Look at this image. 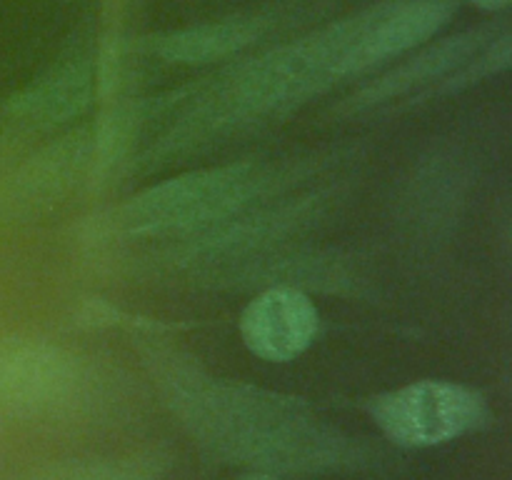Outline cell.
Returning <instances> with one entry per match:
<instances>
[{"mask_svg":"<svg viewBox=\"0 0 512 480\" xmlns=\"http://www.w3.org/2000/svg\"><path fill=\"white\" fill-rule=\"evenodd\" d=\"M245 480H273V478H268V475H255V478H245Z\"/></svg>","mask_w":512,"mask_h":480,"instance_id":"9c48e42d","label":"cell"},{"mask_svg":"<svg viewBox=\"0 0 512 480\" xmlns=\"http://www.w3.org/2000/svg\"><path fill=\"white\" fill-rule=\"evenodd\" d=\"M373 418L398 445L425 448L475 428L483 418V400L463 385L423 380L375 398Z\"/></svg>","mask_w":512,"mask_h":480,"instance_id":"6da1fadb","label":"cell"},{"mask_svg":"<svg viewBox=\"0 0 512 480\" xmlns=\"http://www.w3.org/2000/svg\"><path fill=\"white\" fill-rule=\"evenodd\" d=\"M448 15L450 8L440 0H420V3L393 10L385 18L360 25L358 38L345 53L343 70L365 68V65L380 63L413 48L420 40L430 38L448 20Z\"/></svg>","mask_w":512,"mask_h":480,"instance_id":"277c9868","label":"cell"},{"mask_svg":"<svg viewBox=\"0 0 512 480\" xmlns=\"http://www.w3.org/2000/svg\"><path fill=\"white\" fill-rule=\"evenodd\" d=\"M53 480H138L133 473L113 465H78L65 473L55 475Z\"/></svg>","mask_w":512,"mask_h":480,"instance_id":"52a82bcc","label":"cell"},{"mask_svg":"<svg viewBox=\"0 0 512 480\" xmlns=\"http://www.w3.org/2000/svg\"><path fill=\"white\" fill-rule=\"evenodd\" d=\"M250 38H253V28L250 25H205V28L170 35L163 43V48H160V53L170 60H183V63H205V60L230 53V50H238Z\"/></svg>","mask_w":512,"mask_h":480,"instance_id":"8992f818","label":"cell"},{"mask_svg":"<svg viewBox=\"0 0 512 480\" xmlns=\"http://www.w3.org/2000/svg\"><path fill=\"white\" fill-rule=\"evenodd\" d=\"M473 3L483 10H498V8H505L510 0H473Z\"/></svg>","mask_w":512,"mask_h":480,"instance_id":"ba28073f","label":"cell"},{"mask_svg":"<svg viewBox=\"0 0 512 480\" xmlns=\"http://www.w3.org/2000/svg\"><path fill=\"white\" fill-rule=\"evenodd\" d=\"M243 185L245 178H240L238 170L175 180V183L150 193L148 198H140L133 210V220L145 228L195 223V220L235 203Z\"/></svg>","mask_w":512,"mask_h":480,"instance_id":"3957f363","label":"cell"},{"mask_svg":"<svg viewBox=\"0 0 512 480\" xmlns=\"http://www.w3.org/2000/svg\"><path fill=\"white\" fill-rule=\"evenodd\" d=\"M65 390V375L53 358L25 350V353L0 355V395L8 403L43 405L60 398Z\"/></svg>","mask_w":512,"mask_h":480,"instance_id":"5b68a950","label":"cell"},{"mask_svg":"<svg viewBox=\"0 0 512 480\" xmlns=\"http://www.w3.org/2000/svg\"><path fill=\"white\" fill-rule=\"evenodd\" d=\"M243 340L258 358L285 363L303 353L318 333V310L303 293L275 288L245 308Z\"/></svg>","mask_w":512,"mask_h":480,"instance_id":"7a4b0ae2","label":"cell"}]
</instances>
